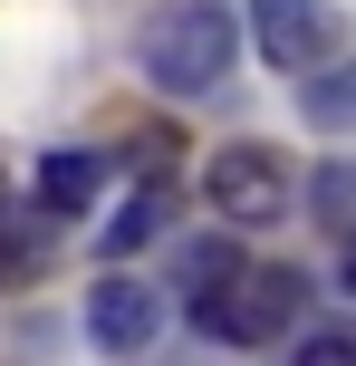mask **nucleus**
I'll return each mask as SVG.
<instances>
[{
    "mask_svg": "<svg viewBox=\"0 0 356 366\" xmlns=\"http://www.w3.org/2000/svg\"><path fill=\"white\" fill-rule=\"evenodd\" d=\"M337 290L356 299V232H347V251H337Z\"/></svg>",
    "mask_w": 356,
    "mask_h": 366,
    "instance_id": "obj_13",
    "label": "nucleus"
},
{
    "mask_svg": "<svg viewBox=\"0 0 356 366\" xmlns=\"http://www.w3.org/2000/svg\"><path fill=\"white\" fill-rule=\"evenodd\" d=\"M106 193V154H49L39 164V212H87Z\"/></svg>",
    "mask_w": 356,
    "mask_h": 366,
    "instance_id": "obj_7",
    "label": "nucleus"
},
{
    "mask_svg": "<svg viewBox=\"0 0 356 366\" xmlns=\"http://www.w3.org/2000/svg\"><path fill=\"white\" fill-rule=\"evenodd\" d=\"M164 212H173V193H164V183H145V193H135L126 212H116L106 232H96V251H106V260H126V251H145V241L164 232Z\"/></svg>",
    "mask_w": 356,
    "mask_h": 366,
    "instance_id": "obj_8",
    "label": "nucleus"
},
{
    "mask_svg": "<svg viewBox=\"0 0 356 366\" xmlns=\"http://www.w3.org/2000/svg\"><path fill=\"white\" fill-rule=\"evenodd\" d=\"M154 318H164V299H154L135 270H106V280L87 290V337H96L106 357H135V347L154 337Z\"/></svg>",
    "mask_w": 356,
    "mask_h": 366,
    "instance_id": "obj_5",
    "label": "nucleus"
},
{
    "mask_svg": "<svg viewBox=\"0 0 356 366\" xmlns=\"http://www.w3.org/2000/svg\"><path fill=\"white\" fill-rule=\"evenodd\" d=\"M58 251V212H39V202H0V299L29 290L39 270H49Z\"/></svg>",
    "mask_w": 356,
    "mask_h": 366,
    "instance_id": "obj_6",
    "label": "nucleus"
},
{
    "mask_svg": "<svg viewBox=\"0 0 356 366\" xmlns=\"http://www.w3.org/2000/svg\"><path fill=\"white\" fill-rule=\"evenodd\" d=\"M299 366H356V337L347 328H308L299 337Z\"/></svg>",
    "mask_w": 356,
    "mask_h": 366,
    "instance_id": "obj_11",
    "label": "nucleus"
},
{
    "mask_svg": "<svg viewBox=\"0 0 356 366\" xmlns=\"http://www.w3.org/2000/svg\"><path fill=\"white\" fill-rule=\"evenodd\" d=\"M231 49H241V29H231L222 0H173V10H154V19H145V39H135V68H145L164 97H203V87H222Z\"/></svg>",
    "mask_w": 356,
    "mask_h": 366,
    "instance_id": "obj_1",
    "label": "nucleus"
},
{
    "mask_svg": "<svg viewBox=\"0 0 356 366\" xmlns=\"http://www.w3.org/2000/svg\"><path fill=\"white\" fill-rule=\"evenodd\" d=\"M308 202H318L327 222H347V212H356V164H327L318 183H308Z\"/></svg>",
    "mask_w": 356,
    "mask_h": 366,
    "instance_id": "obj_10",
    "label": "nucleus"
},
{
    "mask_svg": "<svg viewBox=\"0 0 356 366\" xmlns=\"http://www.w3.org/2000/svg\"><path fill=\"white\" fill-rule=\"evenodd\" d=\"M299 309H308L299 270H231L222 290H193V328L222 347H270L280 328H299Z\"/></svg>",
    "mask_w": 356,
    "mask_h": 366,
    "instance_id": "obj_2",
    "label": "nucleus"
},
{
    "mask_svg": "<svg viewBox=\"0 0 356 366\" xmlns=\"http://www.w3.org/2000/svg\"><path fill=\"white\" fill-rule=\"evenodd\" d=\"M231 270H241V260H231V241H203V251L183 260V280H193V290H222Z\"/></svg>",
    "mask_w": 356,
    "mask_h": 366,
    "instance_id": "obj_12",
    "label": "nucleus"
},
{
    "mask_svg": "<svg viewBox=\"0 0 356 366\" xmlns=\"http://www.w3.org/2000/svg\"><path fill=\"white\" fill-rule=\"evenodd\" d=\"M250 39H260L270 68L308 77V68H327V58L347 49V19L327 10V0H250Z\"/></svg>",
    "mask_w": 356,
    "mask_h": 366,
    "instance_id": "obj_4",
    "label": "nucleus"
},
{
    "mask_svg": "<svg viewBox=\"0 0 356 366\" xmlns=\"http://www.w3.org/2000/svg\"><path fill=\"white\" fill-rule=\"evenodd\" d=\"M299 107H308V126H356V58H327V68H308Z\"/></svg>",
    "mask_w": 356,
    "mask_h": 366,
    "instance_id": "obj_9",
    "label": "nucleus"
},
{
    "mask_svg": "<svg viewBox=\"0 0 356 366\" xmlns=\"http://www.w3.org/2000/svg\"><path fill=\"white\" fill-rule=\"evenodd\" d=\"M203 193H212V212H222L231 232H270V222L299 202V174H289L270 145H222L203 164Z\"/></svg>",
    "mask_w": 356,
    "mask_h": 366,
    "instance_id": "obj_3",
    "label": "nucleus"
}]
</instances>
